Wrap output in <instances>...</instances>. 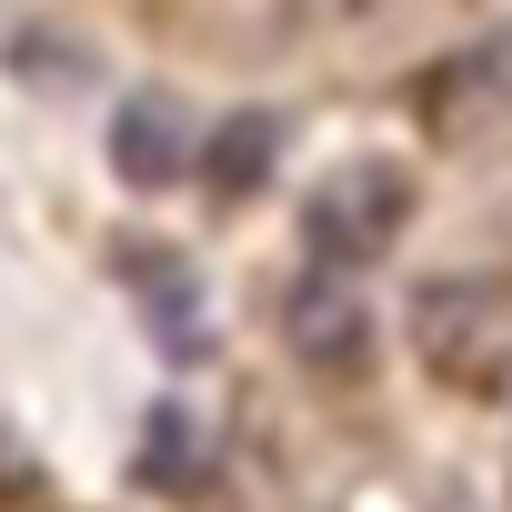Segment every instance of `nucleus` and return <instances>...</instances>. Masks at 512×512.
<instances>
[{
	"label": "nucleus",
	"mask_w": 512,
	"mask_h": 512,
	"mask_svg": "<svg viewBox=\"0 0 512 512\" xmlns=\"http://www.w3.org/2000/svg\"><path fill=\"white\" fill-rule=\"evenodd\" d=\"M272 151H282V121H272V111H241V121H221V131H211V151H201V161H211V181H221V191H251V181L272 171Z\"/></svg>",
	"instance_id": "obj_6"
},
{
	"label": "nucleus",
	"mask_w": 512,
	"mask_h": 512,
	"mask_svg": "<svg viewBox=\"0 0 512 512\" xmlns=\"http://www.w3.org/2000/svg\"><path fill=\"white\" fill-rule=\"evenodd\" d=\"M31 492V462H21V442H11V422H0V502H21Z\"/></svg>",
	"instance_id": "obj_7"
},
{
	"label": "nucleus",
	"mask_w": 512,
	"mask_h": 512,
	"mask_svg": "<svg viewBox=\"0 0 512 512\" xmlns=\"http://www.w3.org/2000/svg\"><path fill=\"white\" fill-rule=\"evenodd\" d=\"M402 171L392 161H352V171H332L322 191H312V262L322 272H352V262H372V251H392V231H402Z\"/></svg>",
	"instance_id": "obj_2"
},
{
	"label": "nucleus",
	"mask_w": 512,
	"mask_h": 512,
	"mask_svg": "<svg viewBox=\"0 0 512 512\" xmlns=\"http://www.w3.org/2000/svg\"><path fill=\"white\" fill-rule=\"evenodd\" d=\"M292 352L312 362V372H362V352H372V302L352 292V282H302L292 292Z\"/></svg>",
	"instance_id": "obj_3"
},
{
	"label": "nucleus",
	"mask_w": 512,
	"mask_h": 512,
	"mask_svg": "<svg viewBox=\"0 0 512 512\" xmlns=\"http://www.w3.org/2000/svg\"><path fill=\"white\" fill-rule=\"evenodd\" d=\"M141 482H151V492H201V482H211V442H201V422H191L181 402H161V412L141 422Z\"/></svg>",
	"instance_id": "obj_5"
},
{
	"label": "nucleus",
	"mask_w": 512,
	"mask_h": 512,
	"mask_svg": "<svg viewBox=\"0 0 512 512\" xmlns=\"http://www.w3.org/2000/svg\"><path fill=\"white\" fill-rule=\"evenodd\" d=\"M111 171H121L131 191H161V181H181V171H191L181 111H171V101H131V111L111 121Z\"/></svg>",
	"instance_id": "obj_4"
},
{
	"label": "nucleus",
	"mask_w": 512,
	"mask_h": 512,
	"mask_svg": "<svg viewBox=\"0 0 512 512\" xmlns=\"http://www.w3.org/2000/svg\"><path fill=\"white\" fill-rule=\"evenodd\" d=\"M412 352L452 382V392H492L512 372V302L492 282H422L412 292Z\"/></svg>",
	"instance_id": "obj_1"
}]
</instances>
